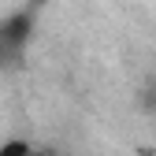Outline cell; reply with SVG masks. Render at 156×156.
<instances>
[{
    "label": "cell",
    "mask_w": 156,
    "mask_h": 156,
    "mask_svg": "<svg viewBox=\"0 0 156 156\" xmlns=\"http://www.w3.org/2000/svg\"><path fill=\"white\" fill-rule=\"evenodd\" d=\"M0 156H34V152H30V145H26V141L11 138V141H4V145H0Z\"/></svg>",
    "instance_id": "2"
},
{
    "label": "cell",
    "mask_w": 156,
    "mask_h": 156,
    "mask_svg": "<svg viewBox=\"0 0 156 156\" xmlns=\"http://www.w3.org/2000/svg\"><path fill=\"white\" fill-rule=\"evenodd\" d=\"M30 34H34V8L26 11H15L0 23V67H15L23 63V52L30 45Z\"/></svg>",
    "instance_id": "1"
},
{
    "label": "cell",
    "mask_w": 156,
    "mask_h": 156,
    "mask_svg": "<svg viewBox=\"0 0 156 156\" xmlns=\"http://www.w3.org/2000/svg\"><path fill=\"white\" fill-rule=\"evenodd\" d=\"M34 156H37V152H34Z\"/></svg>",
    "instance_id": "3"
}]
</instances>
